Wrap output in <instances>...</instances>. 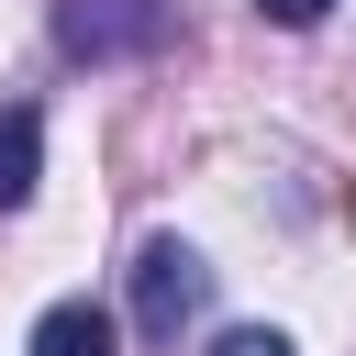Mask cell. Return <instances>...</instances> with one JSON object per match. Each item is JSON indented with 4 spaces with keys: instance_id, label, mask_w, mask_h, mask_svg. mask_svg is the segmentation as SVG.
<instances>
[{
    "instance_id": "1",
    "label": "cell",
    "mask_w": 356,
    "mask_h": 356,
    "mask_svg": "<svg viewBox=\"0 0 356 356\" xmlns=\"http://www.w3.org/2000/svg\"><path fill=\"white\" fill-rule=\"evenodd\" d=\"M200 300H211V267H200L178 234H156V245L134 256V323H145V345H178V334L200 323Z\"/></svg>"
},
{
    "instance_id": "2",
    "label": "cell",
    "mask_w": 356,
    "mask_h": 356,
    "mask_svg": "<svg viewBox=\"0 0 356 356\" xmlns=\"http://www.w3.org/2000/svg\"><path fill=\"white\" fill-rule=\"evenodd\" d=\"M56 33H67V56H134V44H167L178 11L167 0H67Z\"/></svg>"
},
{
    "instance_id": "3",
    "label": "cell",
    "mask_w": 356,
    "mask_h": 356,
    "mask_svg": "<svg viewBox=\"0 0 356 356\" xmlns=\"http://www.w3.org/2000/svg\"><path fill=\"white\" fill-rule=\"evenodd\" d=\"M22 356H111V312H100V300H56Z\"/></svg>"
},
{
    "instance_id": "4",
    "label": "cell",
    "mask_w": 356,
    "mask_h": 356,
    "mask_svg": "<svg viewBox=\"0 0 356 356\" xmlns=\"http://www.w3.org/2000/svg\"><path fill=\"white\" fill-rule=\"evenodd\" d=\"M33 167H44V122L33 111H0V211L33 200Z\"/></svg>"
},
{
    "instance_id": "5",
    "label": "cell",
    "mask_w": 356,
    "mask_h": 356,
    "mask_svg": "<svg viewBox=\"0 0 356 356\" xmlns=\"http://www.w3.org/2000/svg\"><path fill=\"white\" fill-rule=\"evenodd\" d=\"M211 356H289V334H267V323H245V334H222Z\"/></svg>"
},
{
    "instance_id": "6",
    "label": "cell",
    "mask_w": 356,
    "mask_h": 356,
    "mask_svg": "<svg viewBox=\"0 0 356 356\" xmlns=\"http://www.w3.org/2000/svg\"><path fill=\"white\" fill-rule=\"evenodd\" d=\"M256 11H267V22H323L334 0H256Z\"/></svg>"
}]
</instances>
